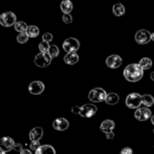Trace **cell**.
Returning a JSON list of instances; mask_svg holds the SVG:
<instances>
[{"label": "cell", "mask_w": 154, "mask_h": 154, "mask_svg": "<svg viewBox=\"0 0 154 154\" xmlns=\"http://www.w3.org/2000/svg\"><path fill=\"white\" fill-rule=\"evenodd\" d=\"M124 78L128 82H138L142 79L144 74V69L139 66V63H131L124 69Z\"/></svg>", "instance_id": "1"}, {"label": "cell", "mask_w": 154, "mask_h": 154, "mask_svg": "<svg viewBox=\"0 0 154 154\" xmlns=\"http://www.w3.org/2000/svg\"><path fill=\"white\" fill-rule=\"evenodd\" d=\"M142 105V96L138 93H131L126 98V106L130 109H138Z\"/></svg>", "instance_id": "2"}, {"label": "cell", "mask_w": 154, "mask_h": 154, "mask_svg": "<svg viewBox=\"0 0 154 154\" xmlns=\"http://www.w3.org/2000/svg\"><path fill=\"white\" fill-rule=\"evenodd\" d=\"M107 93L102 88H95L89 93V100L93 103H100L105 101Z\"/></svg>", "instance_id": "3"}, {"label": "cell", "mask_w": 154, "mask_h": 154, "mask_svg": "<svg viewBox=\"0 0 154 154\" xmlns=\"http://www.w3.org/2000/svg\"><path fill=\"white\" fill-rule=\"evenodd\" d=\"M16 22V15L11 11H7L0 15V24L5 27L12 26Z\"/></svg>", "instance_id": "4"}, {"label": "cell", "mask_w": 154, "mask_h": 154, "mask_svg": "<svg viewBox=\"0 0 154 154\" xmlns=\"http://www.w3.org/2000/svg\"><path fill=\"white\" fill-rule=\"evenodd\" d=\"M63 48L66 53H75L80 48V42L75 37H69L63 42Z\"/></svg>", "instance_id": "5"}, {"label": "cell", "mask_w": 154, "mask_h": 154, "mask_svg": "<svg viewBox=\"0 0 154 154\" xmlns=\"http://www.w3.org/2000/svg\"><path fill=\"white\" fill-rule=\"evenodd\" d=\"M51 57L49 56L48 53H39L34 57V63L39 68H45L51 65Z\"/></svg>", "instance_id": "6"}, {"label": "cell", "mask_w": 154, "mask_h": 154, "mask_svg": "<svg viewBox=\"0 0 154 154\" xmlns=\"http://www.w3.org/2000/svg\"><path fill=\"white\" fill-rule=\"evenodd\" d=\"M135 40L139 45H146L151 40V33L146 29H140L135 33Z\"/></svg>", "instance_id": "7"}, {"label": "cell", "mask_w": 154, "mask_h": 154, "mask_svg": "<svg viewBox=\"0 0 154 154\" xmlns=\"http://www.w3.org/2000/svg\"><path fill=\"white\" fill-rule=\"evenodd\" d=\"M135 118L139 121H146L148 119H151L152 117V114H151V111L146 107H140V108L136 109L135 111Z\"/></svg>", "instance_id": "8"}, {"label": "cell", "mask_w": 154, "mask_h": 154, "mask_svg": "<svg viewBox=\"0 0 154 154\" xmlns=\"http://www.w3.org/2000/svg\"><path fill=\"white\" fill-rule=\"evenodd\" d=\"M97 112V107L93 104H86L83 107H81L80 115L84 118H91Z\"/></svg>", "instance_id": "9"}, {"label": "cell", "mask_w": 154, "mask_h": 154, "mask_svg": "<svg viewBox=\"0 0 154 154\" xmlns=\"http://www.w3.org/2000/svg\"><path fill=\"white\" fill-rule=\"evenodd\" d=\"M15 142L10 137H2L0 139V149L3 150L4 152H8L14 149Z\"/></svg>", "instance_id": "10"}, {"label": "cell", "mask_w": 154, "mask_h": 154, "mask_svg": "<svg viewBox=\"0 0 154 154\" xmlns=\"http://www.w3.org/2000/svg\"><path fill=\"white\" fill-rule=\"evenodd\" d=\"M45 90V85L40 81H33L28 86V91L32 95H40Z\"/></svg>", "instance_id": "11"}, {"label": "cell", "mask_w": 154, "mask_h": 154, "mask_svg": "<svg viewBox=\"0 0 154 154\" xmlns=\"http://www.w3.org/2000/svg\"><path fill=\"white\" fill-rule=\"evenodd\" d=\"M106 65L111 69H117L122 65V59L121 57H119L118 54H112L107 57L106 60Z\"/></svg>", "instance_id": "12"}, {"label": "cell", "mask_w": 154, "mask_h": 154, "mask_svg": "<svg viewBox=\"0 0 154 154\" xmlns=\"http://www.w3.org/2000/svg\"><path fill=\"white\" fill-rule=\"evenodd\" d=\"M69 126V121L65 118H57L53 122V127L57 131H65Z\"/></svg>", "instance_id": "13"}, {"label": "cell", "mask_w": 154, "mask_h": 154, "mask_svg": "<svg viewBox=\"0 0 154 154\" xmlns=\"http://www.w3.org/2000/svg\"><path fill=\"white\" fill-rule=\"evenodd\" d=\"M43 136V130L42 127H34L29 132V139L31 141H39Z\"/></svg>", "instance_id": "14"}, {"label": "cell", "mask_w": 154, "mask_h": 154, "mask_svg": "<svg viewBox=\"0 0 154 154\" xmlns=\"http://www.w3.org/2000/svg\"><path fill=\"white\" fill-rule=\"evenodd\" d=\"M114 128H115V122L112 120H105L102 122L100 125L101 131H103L105 134L108 132H112Z\"/></svg>", "instance_id": "15"}, {"label": "cell", "mask_w": 154, "mask_h": 154, "mask_svg": "<svg viewBox=\"0 0 154 154\" xmlns=\"http://www.w3.org/2000/svg\"><path fill=\"white\" fill-rule=\"evenodd\" d=\"M80 60L79 54H77V51L75 53H69L68 54H66L65 57V63L68 65H75Z\"/></svg>", "instance_id": "16"}, {"label": "cell", "mask_w": 154, "mask_h": 154, "mask_svg": "<svg viewBox=\"0 0 154 154\" xmlns=\"http://www.w3.org/2000/svg\"><path fill=\"white\" fill-rule=\"evenodd\" d=\"M35 154H56V150L51 145H42L35 151Z\"/></svg>", "instance_id": "17"}, {"label": "cell", "mask_w": 154, "mask_h": 154, "mask_svg": "<svg viewBox=\"0 0 154 154\" xmlns=\"http://www.w3.org/2000/svg\"><path fill=\"white\" fill-rule=\"evenodd\" d=\"M72 8H74V6H72V2L71 0H63L60 2V10L65 14L71 13Z\"/></svg>", "instance_id": "18"}, {"label": "cell", "mask_w": 154, "mask_h": 154, "mask_svg": "<svg viewBox=\"0 0 154 154\" xmlns=\"http://www.w3.org/2000/svg\"><path fill=\"white\" fill-rule=\"evenodd\" d=\"M119 100H120V98L116 93H109L106 96L105 102L108 105H116V104H118Z\"/></svg>", "instance_id": "19"}, {"label": "cell", "mask_w": 154, "mask_h": 154, "mask_svg": "<svg viewBox=\"0 0 154 154\" xmlns=\"http://www.w3.org/2000/svg\"><path fill=\"white\" fill-rule=\"evenodd\" d=\"M113 13L116 16H122L125 14V7L122 3H116L113 6Z\"/></svg>", "instance_id": "20"}, {"label": "cell", "mask_w": 154, "mask_h": 154, "mask_svg": "<svg viewBox=\"0 0 154 154\" xmlns=\"http://www.w3.org/2000/svg\"><path fill=\"white\" fill-rule=\"evenodd\" d=\"M142 104L146 107H151L154 104V98L149 94H145L142 96Z\"/></svg>", "instance_id": "21"}, {"label": "cell", "mask_w": 154, "mask_h": 154, "mask_svg": "<svg viewBox=\"0 0 154 154\" xmlns=\"http://www.w3.org/2000/svg\"><path fill=\"white\" fill-rule=\"evenodd\" d=\"M26 33L29 37H36V36H38V34H39V29L35 25H30V26L27 27Z\"/></svg>", "instance_id": "22"}, {"label": "cell", "mask_w": 154, "mask_h": 154, "mask_svg": "<svg viewBox=\"0 0 154 154\" xmlns=\"http://www.w3.org/2000/svg\"><path fill=\"white\" fill-rule=\"evenodd\" d=\"M139 66L143 69H148L152 66V60H151L149 57H143V59H141L140 62H139Z\"/></svg>", "instance_id": "23"}, {"label": "cell", "mask_w": 154, "mask_h": 154, "mask_svg": "<svg viewBox=\"0 0 154 154\" xmlns=\"http://www.w3.org/2000/svg\"><path fill=\"white\" fill-rule=\"evenodd\" d=\"M27 25L25 22L23 21H17L15 24H14V28H15L16 31H18L19 33L21 32H26V29H27Z\"/></svg>", "instance_id": "24"}, {"label": "cell", "mask_w": 154, "mask_h": 154, "mask_svg": "<svg viewBox=\"0 0 154 154\" xmlns=\"http://www.w3.org/2000/svg\"><path fill=\"white\" fill-rule=\"evenodd\" d=\"M48 54H49V56L51 57V59H53V57H57L60 54V49L56 45H53L49 46Z\"/></svg>", "instance_id": "25"}, {"label": "cell", "mask_w": 154, "mask_h": 154, "mask_svg": "<svg viewBox=\"0 0 154 154\" xmlns=\"http://www.w3.org/2000/svg\"><path fill=\"white\" fill-rule=\"evenodd\" d=\"M16 38H17V42L19 43H25L28 40V38H29V36L27 35L26 32H21L17 35Z\"/></svg>", "instance_id": "26"}, {"label": "cell", "mask_w": 154, "mask_h": 154, "mask_svg": "<svg viewBox=\"0 0 154 154\" xmlns=\"http://www.w3.org/2000/svg\"><path fill=\"white\" fill-rule=\"evenodd\" d=\"M49 43L46 42H42L38 45V48H39V51L40 53H48V49H49Z\"/></svg>", "instance_id": "27"}, {"label": "cell", "mask_w": 154, "mask_h": 154, "mask_svg": "<svg viewBox=\"0 0 154 154\" xmlns=\"http://www.w3.org/2000/svg\"><path fill=\"white\" fill-rule=\"evenodd\" d=\"M53 38H54V37H53V34L49 33V32H45V33L42 35V40H43V42H48V43L51 42V40H53Z\"/></svg>", "instance_id": "28"}, {"label": "cell", "mask_w": 154, "mask_h": 154, "mask_svg": "<svg viewBox=\"0 0 154 154\" xmlns=\"http://www.w3.org/2000/svg\"><path fill=\"white\" fill-rule=\"evenodd\" d=\"M63 21L65 22V23H66V24H69V23H72V17L71 14H69V13L63 14Z\"/></svg>", "instance_id": "29"}, {"label": "cell", "mask_w": 154, "mask_h": 154, "mask_svg": "<svg viewBox=\"0 0 154 154\" xmlns=\"http://www.w3.org/2000/svg\"><path fill=\"white\" fill-rule=\"evenodd\" d=\"M40 146H42V145H40L39 141H31V143H30V149L32 150V151H36Z\"/></svg>", "instance_id": "30"}, {"label": "cell", "mask_w": 154, "mask_h": 154, "mask_svg": "<svg viewBox=\"0 0 154 154\" xmlns=\"http://www.w3.org/2000/svg\"><path fill=\"white\" fill-rule=\"evenodd\" d=\"M120 154H133V151L130 147H125L121 150Z\"/></svg>", "instance_id": "31"}, {"label": "cell", "mask_w": 154, "mask_h": 154, "mask_svg": "<svg viewBox=\"0 0 154 154\" xmlns=\"http://www.w3.org/2000/svg\"><path fill=\"white\" fill-rule=\"evenodd\" d=\"M72 111L74 114H80V112H81V107L79 106H74V107H72Z\"/></svg>", "instance_id": "32"}, {"label": "cell", "mask_w": 154, "mask_h": 154, "mask_svg": "<svg viewBox=\"0 0 154 154\" xmlns=\"http://www.w3.org/2000/svg\"><path fill=\"white\" fill-rule=\"evenodd\" d=\"M23 149L22 148V145L20 144V143H15V146H14V151H17V152H20Z\"/></svg>", "instance_id": "33"}, {"label": "cell", "mask_w": 154, "mask_h": 154, "mask_svg": "<svg viewBox=\"0 0 154 154\" xmlns=\"http://www.w3.org/2000/svg\"><path fill=\"white\" fill-rule=\"evenodd\" d=\"M115 134H114V132H108V133H106V137H107V139H114V136Z\"/></svg>", "instance_id": "34"}, {"label": "cell", "mask_w": 154, "mask_h": 154, "mask_svg": "<svg viewBox=\"0 0 154 154\" xmlns=\"http://www.w3.org/2000/svg\"><path fill=\"white\" fill-rule=\"evenodd\" d=\"M20 154H32V153H31V151L28 149H22L20 151Z\"/></svg>", "instance_id": "35"}, {"label": "cell", "mask_w": 154, "mask_h": 154, "mask_svg": "<svg viewBox=\"0 0 154 154\" xmlns=\"http://www.w3.org/2000/svg\"><path fill=\"white\" fill-rule=\"evenodd\" d=\"M150 78H151V80H152L153 82H154V72H151V75H150Z\"/></svg>", "instance_id": "36"}, {"label": "cell", "mask_w": 154, "mask_h": 154, "mask_svg": "<svg viewBox=\"0 0 154 154\" xmlns=\"http://www.w3.org/2000/svg\"><path fill=\"white\" fill-rule=\"evenodd\" d=\"M151 123L154 125V115L152 116V117H151Z\"/></svg>", "instance_id": "37"}, {"label": "cell", "mask_w": 154, "mask_h": 154, "mask_svg": "<svg viewBox=\"0 0 154 154\" xmlns=\"http://www.w3.org/2000/svg\"><path fill=\"white\" fill-rule=\"evenodd\" d=\"M151 39H152L153 42H154V32H153V33H151Z\"/></svg>", "instance_id": "38"}, {"label": "cell", "mask_w": 154, "mask_h": 154, "mask_svg": "<svg viewBox=\"0 0 154 154\" xmlns=\"http://www.w3.org/2000/svg\"><path fill=\"white\" fill-rule=\"evenodd\" d=\"M0 154H6V152H4L3 150H1V149H0Z\"/></svg>", "instance_id": "39"}, {"label": "cell", "mask_w": 154, "mask_h": 154, "mask_svg": "<svg viewBox=\"0 0 154 154\" xmlns=\"http://www.w3.org/2000/svg\"><path fill=\"white\" fill-rule=\"evenodd\" d=\"M153 133H154V130H153Z\"/></svg>", "instance_id": "40"}]
</instances>
